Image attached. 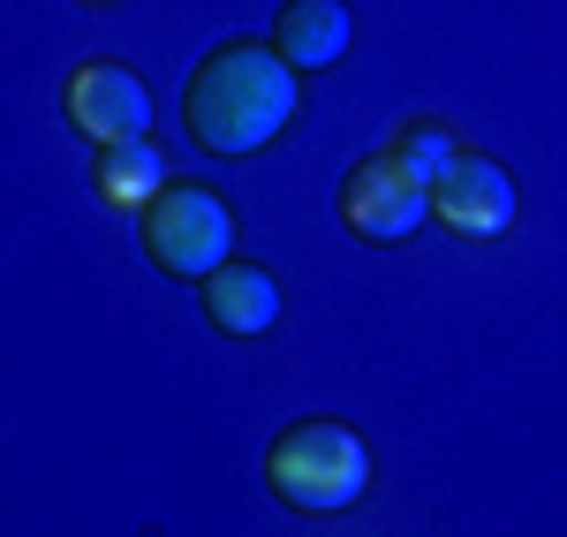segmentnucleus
Segmentation results:
<instances>
[{"mask_svg":"<svg viewBox=\"0 0 567 537\" xmlns=\"http://www.w3.org/2000/svg\"><path fill=\"white\" fill-rule=\"evenodd\" d=\"M303 76L272 53V39H219L182 84V130L213 159H258L296 122Z\"/></svg>","mask_w":567,"mask_h":537,"instance_id":"1","label":"nucleus"},{"mask_svg":"<svg viewBox=\"0 0 567 537\" xmlns=\"http://www.w3.org/2000/svg\"><path fill=\"white\" fill-rule=\"evenodd\" d=\"M265 485L288 515H349L371 493V440L341 416H296L265 447Z\"/></svg>","mask_w":567,"mask_h":537,"instance_id":"2","label":"nucleus"},{"mask_svg":"<svg viewBox=\"0 0 567 537\" xmlns=\"http://www.w3.org/2000/svg\"><path fill=\"white\" fill-rule=\"evenodd\" d=\"M136 242H144V258L182 280V288H205L227 258H235V213H227V197L205 189V182H167L144 213H136Z\"/></svg>","mask_w":567,"mask_h":537,"instance_id":"3","label":"nucleus"},{"mask_svg":"<svg viewBox=\"0 0 567 537\" xmlns=\"http://www.w3.org/2000/svg\"><path fill=\"white\" fill-rule=\"evenodd\" d=\"M61 122L84 136L91 152L136 144V136H152V84L136 76L130 61H84L61 84Z\"/></svg>","mask_w":567,"mask_h":537,"instance_id":"4","label":"nucleus"},{"mask_svg":"<svg viewBox=\"0 0 567 537\" xmlns=\"http://www.w3.org/2000/svg\"><path fill=\"white\" fill-rule=\"evenodd\" d=\"M432 220V189L409 175L393 152H363L341 175V227L355 242H409Z\"/></svg>","mask_w":567,"mask_h":537,"instance_id":"5","label":"nucleus"},{"mask_svg":"<svg viewBox=\"0 0 567 537\" xmlns=\"http://www.w3.org/2000/svg\"><path fill=\"white\" fill-rule=\"evenodd\" d=\"M523 213V197H515V175L492 159V152H470L462 144V159L432 182V220L446 235H462V242H499L507 227Z\"/></svg>","mask_w":567,"mask_h":537,"instance_id":"6","label":"nucleus"},{"mask_svg":"<svg viewBox=\"0 0 567 537\" xmlns=\"http://www.w3.org/2000/svg\"><path fill=\"white\" fill-rule=\"evenodd\" d=\"M197 311H205V326L213 333H227V341H258V333H272L280 326V280H272V266H258V258H227V266L197 288Z\"/></svg>","mask_w":567,"mask_h":537,"instance_id":"7","label":"nucleus"},{"mask_svg":"<svg viewBox=\"0 0 567 537\" xmlns=\"http://www.w3.org/2000/svg\"><path fill=\"white\" fill-rule=\"evenodd\" d=\"M355 45V8L349 0H288L272 16V53L296 69V76H326L333 61H349Z\"/></svg>","mask_w":567,"mask_h":537,"instance_id":"8","label":"nucleus"},{"mask_svg":"<svg viewBox=\"0 0 567 537\" xmlns=\"http://www.w3.org/2000/svg\"><path fill=\"white\" fill-rule=\"evenodd\" d=\"M159 189H167V159H159V144H152V136L91 152V197H99L106 213H144Z\"/></svg>","mask_w":567,"mask_h":537,"instance_id":"9","label":"nucleus"},{"mask_svg":"<svg viewBox=\"0 0 567 537\" xmlns=\"http://www.w3.org/2000/svg\"><path fill=\"white\" fill-rule=\"evenodd\" d=\"M386 152H393V159H401L416 182H424V189H432V182L446 175L454 159H462V136L446 130V122H432V114H416V122H401V130H393Z\"/></svg>","mask_w":567,"mask_h":537,"instance_id":"10","label":"nucleus"},{"mask_svg":"<svg viewBox=\"0 0 567 537\" xmlns=\"http://www.w3.org/2000/svg\"><path fill=\"white\" fill-rule=\"evenodd\" d=\"M84 8H106V0H84Z\"/></svg>","mask_w":567,"mask_h":537,"instance_id":"11","label":"nucleus"}]
</instances>
